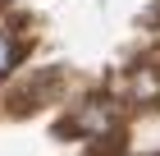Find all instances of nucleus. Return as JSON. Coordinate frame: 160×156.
<instances>
[{"mask_svg": "<svg viewBox=\"0 0 160 156\" xmlns=\"http://www.w3.org/2000/svg\"><path fill=\"white\" fill-rule=\"evenodd\" d=\"M73 133H82V138H105V133H114V106L110 101H96V96H92V101H82V106H78V115L73 120Z\"/></svg>", "mask_w": 160, "mask_h": 156, "instance_id": "f257e3e1", "label": "nucleus"}, {"mask_svg": "<svg viewBox=\"0 0 160 156\" xmlns=\"http://www.w3.org/2000/svg\"><path fill=\"white\" fill-rule=\"evenodd\" d=\"M14 64H18V41H14V32L0 28V78H5Z\"/></svg>", "mask_w": 160, "mask_h": 156, "instance_id": "f03ea898", "label": "nucleus"}]
</instances>
